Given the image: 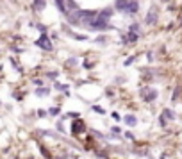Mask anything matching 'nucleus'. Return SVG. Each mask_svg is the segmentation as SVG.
Masks as SVG:
<instances>
[{"label":"nucleus","mask_w":182,"mask_h":159,"mask_svg":"<svg viewBox=\"0 0 182 159\" xmlns=\"http://www.w3.org/2000/svg\"><path fill=\"white\" fill-rule=\"evenodd\" d=\"M155 97H157V91H155V89H152V88H145V89H143V98H145L146 102H152Z\"/></svg>","instance_id":"nucleus-1"},{"label":"nucleus","mask_w":182,"mask_h":159,"mask_svg":"<svg viewBox=\"0 0 182 159\" xmlns=\"http://www.w3.org/2000/svg\"><path fill=\"white\" fill-rule=\"evenodd\" d=\"M36 45H38V47H41V48H45V50H50V48H52L50 41H48V38L45 36V34H43V36H41V38H39V39L36 41Z\"/></svg>","instance_id":"nucleus-2"},{"label":"nucleus","mask_w":182,"mask_h":159,"mask_svg":"<svg viewBox=\"0 0 182 159\" xmlns=\"http://www.w3.org/2000/svg\"><path fill=\"white\" fill-rule=\"evenodd\" d=\"M155 20H157V9L152 7V9H150V13L146 15V23H148V25H153Z\"/></svg>","instance_id":"nucleus-3"},{"label":"nucleus","mask_w":182,"mask_h":159,"mask_svg":"<svg viewBox=\"0 0 182 159\" xmlns=\"http://www.w3.org/2000/svg\"><path fill=\"white\" fill-rule=\"evenodd\" d=\"M129 2H131V0H116V6H114V7H116L118 11H127Z\"/></svg>","instance_id":"nucleus-4"},{"label":"nucleus","mask_w":182,"mask_h":159,"mask_svg":"<svg viewBox=\"0 0 182 159\" xmlns=\"http://www.w3.org/2000/svg\"><path fill=\"white\" fill-rule=\"evenodd\" d=\"M138 9H139L138 2H136V0H131L129 6H127V11H129V13H138Z\"/></svg>","instance_id":"nucleus-5"},{"label":"nucleus","mask_w":182,"mask_h":159,"mask_svg":"<svg viewBox=\"0 0 182 159\" xmlns=\"http://www.w3.org/2000/svg\"><path fill=\"white\" fill-rule=\"evenodd\" d=\"M32 6H34L36 11H41V9L47 6V2H45V0H34V4H32Z\"/></svg>","instance_id":"nucleus-6"},{"label":"nucleus","mask_w":182,"mask_h":159,"mask_svg":"<svg viewBox=\"0 0 182 159\" xmlns=\"http://www.w3.org/2000/svg\"><path fill=\"white\" fill-rule=\"evenodd\" d=\"M125 122L129 123V125H136V116H132V115H129V116H125Z\"/></svg>","instance_id":"nucleus-7"},{"label":"nucleus","mask_w":182,"mask_h":159,"mask_svg":"<svg viewBox=\"0 0 182 159\" xmlns=\"http://www.w3.org/2000/svg\"><path fill=\"white\" fill-rule=\"evenodd\" d=\"M136 39H138V34H136V32H132L131 36H129V41H131V43H134Z\"/></svg>","instance_id":"nucleus-8"},{"label":"nucleus","mask_w":182,"mask_h":159,"mask_svg":"<svg viewBox=\"0 0 182 159\" xmlns=\"http://www.w3.org/2000/svg\"><path fill=\"white\" fill-rule=\"evenodd\" d=\"M164 116H166V118H173V113H171L170 109H166V111H164Z\"/></svg>","instance_id":"nucleus-9"},{"label":"nucleus","mask_w":182,"mask_h":159,"mask_svg":"<svg viewBox=\"0 0 182 159\" xmlns=\"http://www.w3.org/2000/svg\"><path fill=\"white\" fill-rule=\"evenodd\" d=\"M57 113H59L57 107H52V109H50V115H57Z\"/></svg>","instance_id":"nucleus-10"},{"label":"nucleus","mask_w":182,"mask_h":159,"mask_svg":"<svg viewBox=\"0 0 182 159\" xmlns=\"http://www.w3.org/2000/svg\"><path fill=\"white\" fill-rule=\"evenodd\" d=\"M138 30H139L138 25H132V27H131V32H138Z\"/></svg>","instance_id":"nucleus-11"},{"label":"nucleus","mask_w":182,"mask_h":159,"mask_svg":"<svg viewBox=\"0 0 182 159\" xmlns=\"http://www.w3.org/2000/svg\"><path fill=\"white\" fill-rule=\"evenodd\" d=\"M93 111H96V113H100V115H104V109H102V107H93Z\"/></svg>","instance_id":"nucleus-12"}]
</instances>
